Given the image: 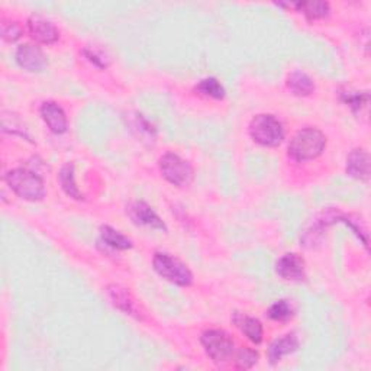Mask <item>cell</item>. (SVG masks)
Returning <instances> with one entry per match:
<instances>
[{
	"label": "cell",
	"mask_w": 371,
	"mask_h": 371,
	"mask_svg": "<svg viewBox=\"0 0 371 371\" xmlns=\"http://www.w3.org/2000/svg\"><path fill=\"white\" fill-rule=\"evenodd\" d=\"M326 147V136L316 128L300 129L288 144V156L295 161H309L319 157Z\"/></svg>",
	"instance_id": "6da1fadb"
},
{
	"label": "cell",
	"mask_w": 371,
	"mask_h": 371,
	"mask_svg": "<svg viewBox=\"0 0 371 371\" xmlns=\"http://www.w3.org/2000/svg\"><path fill=\"white\" fill-rule=\"evenodd\" d=\"M85 56L98 67L106 68L109 65V57L106 56V52L99 50L98 47H87L85 48Z\"/></svg>",
	"instance_id": "d4e9b609"
},
{
	"label": "cell",
	"mask_w": 371,
	"mask_h": 371,
	"mask_svg": "<svg viewBox=\"0 0 371 371\" xmlns=\"http://www.w3.org/2000/svg\"><path fill=\"white\" fill-rule=\"evenodd\" d=\"M257 360H258V354L254 350L241 348L237 352L235 365H237V368H241V370H248L257 363Z\"/></svg>",
	"instance_id": "603a6c76"
},
{
	"label": "cell",
	"mask_w": 371,
	"mask_h": 371,
	"mask_svg": "<svg viewBox=\"0 0 371 371\" xmlns=\"http://www.w3.org/2000/svg\"><path fill=\"white\" fill-rule=\"evenodd\" d=\"M160 171L167 182L177 187H184L193 180V167L177 154L167 153L160 158Z\"/></svg>",
	"instance_id": "5b68a950"
},
{
	"label": "cell",
	"mask_w": 371,
	"mask_h": 371,
	"mask_svg": "<svg viewBox=\"0 0 371 371\" xmlns=\"http://www.w3.org/2000/svg\"><path fill=\"white\" fill-rule=\"evenodd\" d=\"M5 178L8 186L25 200L36 202L45 196V186L43 178L32 171L15 169L10 170Z\"/></svg>",
	"instance_id": "7a4b0ae2"
},
{
	"label": "cell",
	"mask_w": 371,
	"mask_h": 371,
	"mask_svg": "<svg viewBox=\"0 0 371 371\" xmlns=\"http://www.w3.org/2000/svg\"><path fill=\"white\" fill-rule=\"evenodd\" d=\"M22 35L21 25L17 22H3L2 23V36L9 43H15Z\"/></svg>",
	"instance_id": "484cf974"
},
{
	"label": "cell",
	"mask_w": 371,
	"mask_h": 371,
	"mask_svg": "<svg viewBox=\"0 0 371 371\" xmlns=\"http://www.w3.org/2000/svg\"><path fill=\"white\" fill-rule=\"evenodd\" d=\"M251 138L263 147H277L284 138L282 122L273 115H257L250 123Z\"/></svg>",
	"instance_id": "3957f363"
},
{
	"label": "cell",
	"mask_w": 371,
	"mask_h": 371,
	"mask_svg": "<svg viewBox=\"0 0 371 371\" xmlns=\"http://www.w3.org/2000/svg\"><path fill=\"white\" fill-rule=\"evenodd\" d=\"M293 6L304 13V15L310 21L322 19V18L328 17V13H329V3L318 2V0H316V2H301V3H296Z\"/></svg>",
	"instance_id": "d6986e66"
},
{
	"label": "cell",
	"mask_w": 371,
	"mask_h": 371,
	"mask_svg": "<svg viewBox=\"0 0 371 371\" xmlns=\"http://www.w3.org/2000/svg\"><path fill=\"white\" fill-rule=\"evenodd\" d=\"M233 324H235L241 329L242 334L254 343H259L263 341V326H261L258 319L237 312L233 315Z\"/></svg>",
	"instance_id": "5bb4252c"
},
{
	"label": "cell",
	"mask_w": 371,
	"mask_h": 371,
	"mask_svg": "<svg viewBox=\"0 0 371 371\" xmlns=\"http://www.w3.org/2000/svg\"><path fill=\"white\" fill-rule=\"evenodd\" d=\"M100 240L114 250L123 251V250L132 248V241L111 226L100 228Z\"/></svg>",
	"instance_id": "e0dca14e"
},
{
	"label": "cell",
	"mask_w": 371,
	"mask_h": 371,
	"mask_svg": "<svg viewBox=\"0 0 371 371\" xmlns=\"http://www.w3.org/2000/svg\"><path fill=\"white\" fill-rule=\"evenodd\" d=\"M268 318L273 321H279V322H287L293 318L295 309L292 304L288 300H279L276 304L271 305V308L267 312Z\"/></svg>",
	"instance_id": "44dd1931"
},
{
	"label": "cell",
	"mask_w": 371,
	"mask_h": 371,
	"mask_svg": "<svg viewBox=\"0 0 371 371\" xmlns=\"http://www.w3.org/2000/svg\"><path fill=\"white\" fill-rule=\"evenodd\" d=\"M154 270L162 279H166L177 286H190L193 282V274L180 259L167 254L157 253L153 259Z\"/></svg>",
	"instance_id": "277c9868"
},
{
	"label": "cell",
	"mask_w": 371,
	"mask_h": 371,
	"mask_svg": "<svg viewBox=\"0 0 371 371\" xmlns=\"http://www.w3.org/2000/svg\"><path fill=\"white\" fill-rule=\"evenodd\" d=\"M276 271L284 280L301 282L305 279V261L297 254H284L276 263Z\"/></svg>",
	"instance_id": "9c48e42d"
},
{
	"label": "cell",
	"mask_w": 371,
	"mask_h": 371,
	"mask_svg": "<svg viewBox=\"0 0 371 371\" xmlns=\"http://www.w3.org/2000/svg\"><path fill=\"white\" fill-rule=\"evenodd\" d=\"M107 296L109 299L112 300V304L120 309L122 312H125L127 315H135L136 313V308L134 300L131 297V295L128 293L127 288H123L120 286L112 284L107 287Z\"/></svg>",
	"instance_id": "9a60e30c"
},
{
	"label": "cell",
	"mask_w": 371,
	"mask_h": 371,
	"mask_svg": "<svg viewBox=\"0 0 371 371\" xmlns=\"http://www.w3.org/2000/svg\"><path fill=\"white\" fill-rule=\"evenodd\" d=\"M202 346L216 364L226 363L233 355V341L226 332L219 331V329L206 331L202 335Z\"/></svg>",
	"instance_id": "8992f818"
},
{
	"label": "cell",
	"mask_w": 371,
	"mask_h": 371,
	"mask_svg": "<svg viewBox=\"0 0 371 371\" xmlns=\"http://www.w3.org/2000/svg\"><path fill=\"white\" fill-rule=\"evenodd\" d=\"M17 61L26 72L39 73L47 67V57L43 50L32 44H23L17 51Z\"/></svg>",
	"instance_id": "ba28073f"
},
{
	"label": "cell",
	"mask_w": 371,
	"mask_h": 371,
	"mask_svg": "<svg viewBox=\"0 0 371 371\" xmlns=\"http://www.w3.org/2000/svg\"><path fill=\"white\" fill-rule=\"evenodd\" d=\"M347 173L359 180L367 182L370 178V156L365 149L357 148L347 158Z\"/></svg>",
	"instance_id": "8fae6325"
},
{
	"label": "cell",
	"mask_w": 371,
	"mask_h": 371,
	"mask_svg": "<svg viewBox=\"0 0 371 371\" xmlns=\"http://www.w3.org/2000/svg\"><path fill=\"white\" fill-rule=\"evenodd\" d=\"M341 99L347 106H350L354 112H360L368 103V93L360 92H346L341 93Z\"/></svg>",
	"instance_id": "7402d4cb"
},
{
	"label": "cell",
	"mask_w": 371,
	"mask_h": 371,
	"mask_svg": "<svg viewBox=\"0 0 371 371\" xmlns=\"http://www.w3.org/2000/svg\"><path fill=\"white\" fill-rule=\"evenodd\" d=\"M196 92L200 93L202 96H206V98H212L218 100L225 98V89L215 77L200 80L199 85L196 86Z\"/></svg>",
	"instance_id": "ffe728a7"
},
{
	"label": "cell",
	"mask_w": 371,
	"mask_h": 371,
	"mask_svg": "<svg viewBox=\"0 0 371 371\" xmlns=\"http://www.w3.org/2000/svg\"><path fill=\"white\" fill-rule=\"evenodd\" d=\"M41 115L54 134H64L68 128V122L61 106L54 102H45L41 106Z\"/></svg>",
	"instance_id": "7c38bea8"
},
{
	"label": "cell",
	"mask_w": 371,
	"mask_h": 371,
	"mask_svg": "<svg viewBox=\"0 0 371 371\" xmlns=\"http://www.w3.org/2000/svg\"><path fill=\"white\" fill-rule=\"evenodd\" d=\"M297 350H299V338L296 337L295 332H292L274 341L267 351V357L271 364H277L283 357L290 355Z\"/></svg>",
	"instance_id": "4fadbf2b"
},
{
	"label": "cell",
	"mask_w": 371,
	"mask_h": 371,
	"mask_svg": "<svg viewBox=\"0 0 371 371\" xmlns=\"http://www.w3.org/2000/svg\"><path fill=\"white\" fill-rule=\"evenodd\" d=\"M2 123H3V129L5 131H9L12 134H18L21 136H25V138H28V135H26V128L23 123L18 119L17 115H6L3 114L2 116Z\"/></svg>",
	"instance_id": "cb8c5ba5"
},
{
	"label": "cell",
	"mask_w": 371,
	"mask_h": 371,
	"mask_svg": "<svg viewBox=\"0 0 371 371\" xmlns=\"http://www.w3.org/2000/svg\"><path fill=\"white\" fill-rule=\"evenodd\" d=\"M287 86L296 96H309L315 90L313 80L304 72H293L288 74Z\"/></svg>",
	"instance_id": "2e32d148"
},
{
	"label": "cell",
	"mask_w": 371,
	"mask_h": 371,
	"mask_svg": "<svg viewBox=\"0 0 371 371\" xmlns=\"http://www.w3.org/2000/svg\"><path fill=\"white\" fill-rule=\"evenodd\" d=\"M60 183H61L63 190L70 198H73L76 200H81L85 198L83 193H81V191L77 187V184H76L74 166H73V164L68 162L61 169V171H60Z\"/></svg>",
	"instance_id": "ac0fdd59"
},
{
	"label": "cell",
	"mask_w": 371,
	"mask_h": 371,
	"mask_svg": "<svg viewBox=\"0 0 371 371\" xmlns=\"http://www.w3.org/2000/svg\"><path fill=\"white\" fill-rule=\"evenodd\" d=\"M128 215L132 222L141 226H148L154 229L166 231V224L161 221V218L153 211L149 204L142 200H136L128 206Z\"/></svg>",
	"instance_id": "52a82bcc"
},
{
	"label": "cell",
	"mask_w": 371,
	"mask_h": 371,
	"mask_svg": "<svg viewBox=\"0 0 371 371\" xmlns=\"http://www.w3.org/2000/svg\"><path fill=\"white\" fill-rule=\"evenodd\" d=\"M30 34L38 43L43 44H54L59 39L60 34L50 19L41 17V15H32L28 21Z\"/></svg>",
	"instance_id": "30bf717a"
}]
</instances>
